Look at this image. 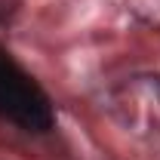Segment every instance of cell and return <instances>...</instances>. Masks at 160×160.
Returning a JSON list of instances; mask_svg holds the SVG:
<instances>
[{"label":"cell","mask_w":160,"mask_h":160,"mask_svg":"<svg viewBox=\"0 0 160 160\" xmlns=\"http://www.w3.org/2000/svg\"><path fill=\"white\" fill-rule=\"evenodd\" d=\"M0 120L34 136H43L56 126L52 99L37 83V77L28 74L3 46H0Z\"/></svg>","instance_id":"obj_1"}]
</instances>
